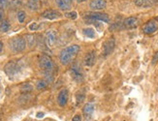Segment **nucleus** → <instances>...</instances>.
<instances>
[{
  "label": "nucleus",
  "mask_w": 158,
  "mask_h": 121,
  "mask_svg": "<svg viewBox=\"0 0 158 121\" xmlns=\"http://www.w3.org/2000/svg\"><path fill=\"white\" fill-rule=\"evenodd\" d=\"M87 18H92V19H96V21H102L105 22H110V18L107 14H102V13H91L87 16Z\"/></svg>",
  "instance_id": "11"
},
{
  "label": "nucleus",
  "mask_w": 158,
  "mask_h": 121,
  "mask_svg": "<svg viewBox=\"0 0 158 121\" xmlns=\"http://www.w3.org/2000/svg\"><path fill=\"white\" fill-rule=\"evenodd\" d=\"M39 65L40 68L42 69L45 73V75H52V71L54 68L52 59L46 54L42 55L39 59Z\"/></svg>",
  "instance_id": "2"
},
{
  "label": "nucleus",
  "mask_w": 158,
  "mask_h": 121,
  "mask_svg": "<svg viewBox=\"0 0 158 121\" xmlns=\"http://www.w3.org/2000/svg\"><path fill=\"white\" fill-rule=\"evenodd\" d=\"M157 61H158V51H156V52L154 53V55H153V57H152V64H153V65L156 64Z\"/></svg>",
  "instance_id": "28"
},
{
  "label": "nucleus",
  "mask_w": 158,
  "mask_h": 121,
  "mask_svg": "<svg viewBox=\"0 0 158 121\" xmlns=\"http://www.w3.org/2000/svg\"><path fill=\"white\" fill-rule=\"evenodd\" d=\"M43 115H44V113H43V112H38V113H37V117H39V118L43 117Z\"/></svg>",
  "instance_id": "32"
},
{
  "label": "nucleus",
  "mask_w": 158,
  "mask_h": 121,
  "mask_svg": "<svg viewBox=\"0 0 158 121\" xmlns=\"http://www.w3.org/2000/svg\"><path fill=\"white\" fill-rule=\"evenodd\" d=\"M66 1H67L68 3H71V2L73 1V0H66Z\"/></svg>",
  "instance_id": "34"
},
{
  "label": "nucleus",
  "mask_w": 158,
  "mask_h": 121,
  "mask_svg": "<svg viewBox=\"0 0 158 121\" xmlns=\"http://www.w3.org/2000/svg\"><path fill=\"white\" fill-rule=\"evenodd\" d=\"M60 13L57 12V11H54V10H47L45 11L43 14H42V17L44 18H47V19H56L58 18H60Z\"/></svg>",
  "instance_id": "12"
},
{
  "label": "nucleus",
  "mask_w": 158,
  "mask_h": 121,
  "mask_svg": "<svg viewBox=\"0 0 158 121\" xmlns=\"http://www.w3.org/2000/svg\"><path fill=\"white\" fill-rule=\"evenodd\" d=\"M84 34L87 37V38H90V39H93L95 38V31L92 29V28H85L84 29Z\"/></svg>",
  "instance_id": "19"
},
{
  "label": "nucleus",
  "mask_w": 158,
  "mask_h": 121,
  "mask_svg": "<svg viewBox=\"0 0 158 121\" xmlns=\"http://www.w3.org/2000/svg\"><path fill=\"white\" fill-rule=\"evenodd\" d=\"M77 1H78L79 3H81V2H85V0H77Z\"/></svg>",
  "instance_id": "33"
},
{
  "label": "nucleus",
  "mask_w": 158,
  "mask_h": 121,
  "mask_svg": "<svg viewBox=\"0 0 158 121\" xmlns=\"http://www.w3.org/2000/svg\"><path fill=\"white\" fill-rule=\"evenodd\" d=\"M134 2L140 8H148L152 5V0H134Z\"/></svg>",
  "instance_id": "15"
},
{
  "label": "nucleus",
  "mask_w": 158,
  "mask_h": 121,
  "mask_svg": "<svg viewBox=\"0 0 158 121\" xmlns=\"http://www.w3.org/2000/svg\"><path fill=\"white\" fill-rule=\"evenodd\" d=\"M38 28H39V24L36 23V22H32V23L29 25V29H30L31 31H36V30H38Z\"/></svg>",
  "instance_id": "26"
},
{
  "label": "nucleus",
  "mask_w": 158,
  "mask_h": 121,
  "mask_svg": "<svg viewBox=\"0 0 158 121\" xmlns=\"http://www.w3.org/2000/svg\"><path fill=\"white\" fill-rule=\"evenodd\" d=\"M70 73H71V76H72L73 79H75L76 82L81 83L84 80V74H82L81 68L78 65H74L70 70Z\"/></svg>",
  "instance_id": "5"
},
{
  "label": "nucleus",
  "mask_w": 158,
  "mask_h": 121,
  "mask_svg": "<svg viewBox=\"0 0 158 121\" xmlns=\"http://www.w3.org/2000/svg\"><path fill=\"white\" fill-rule=\"evenodd\" d=\"M26 41H27V43H28V46H32L34 44H35V37H34L33 35H26Z\"/></svg>",
  "instance_id": "23"
},
{
  "label": "nucleus",
  "mask_w": 158,
  "mask_h": 121,
  "mask_svg": "<svg viewBox=\"0 0 158 121\" xmlns=\"http://www.w3.org/2000/svg\"><path fill=\"white\" fill-rule=\"evenodd\" d=\"M27 6L32 11H37L39 9V0H28Z\"/></svg>",
  "instance_id": "17"
},
{
  "label": "nucleus",
  "mask_w": 158,
  "mask_h": 121,
  "mask_svg": "<svg viewBox=\"0 0 158 121\" xmlns=\"http://www.w3.org/2000/svg\"><path fill=\"white\" fill-rule=\"evenodd\" d=\"M3 18H4V12L2 8H0V23L3 22Z\"/></svg>",
  "instance_id": "29"
},
{
  "label": "nucleus",
  "mask_w": 158,
  "mask_h": 121,
  "mask_svg": "<svg viewBox=\"0 0 158 121\" xmlns=\"http://www.w3.org/2000/svg\"><path fill=\"white\" fill-rule=\"evenodd\" d=\"M9 4V0H0V8H5Z\"/></svg>",
  "instance_id": "27"
},
{
  "label": "nucleus",
  "mask_w": 158,
  "mask_h": 121,
  "mask_svg": "<svg viewBox=\"0 0 158 121\" xmlns=\"http://www.w3.org/2000/svg\"><path fill=\"white\" fill-rule=\"evenodd\" d=\"M36 87H37L38 90H44L48 87V83L45 79H40L36 84Z\"/></svg>",
  "instance_id": "18"
},
{
  "label": "nucleus",
  "mask_w": 158,
  "mask_h": 121,
  "mask_svg": "<svg viewBox=\"0 0 158 121\" xmlns=\"http://www.w3.org/2000/svg\"><path fill=\"white\" fill-rule=\"evenodd\" d=\"M10 29V23L7 21H3L0 23V31L1 32H7Z\"/></svg>",
  "instance_id": "21"
},
{
  "label": "nucleus",
  "mask_w": 158,
  "mask_h": 121,
  "mask_svg": "<svg viewBox=\"0 0 158 121\" xmlns=\"http://www.w3.org/2000/svg\"><path fill=\"white\" fill-rule=\"evenodd\" d=\"M72 121H81V116L77 114V115H75L72 119Z\"/></svg>",
  "instance_id": "30"
},
{
  "label": "nucleus",
  "mask_w": 158,
  "mask_h": 121,
  "mask_svg": "<svg viewBox=\"0 0 158 121\" xmlns=\"http://www.w3.org/2000/svg\"><path fill=\"white\" fill-rule=\"evenodd\" d=\"M139 22L140 21L138 18L130 17V18H127L125 21L123 22V25H124V27L126 29H134L139 25Z\"/></svg>",
  "instance_id": "7"
},
{
  "label": "nucleus",
  "mask_w": 158,
  "mask_h": 121,
  "mask_svg": "<svg viewBox=\"0 0 158 121\" xmlns=\"http://www.w3.org/2000/svg\"><path fill=\"white\" fill-rule=\"evenodd\" d=\"M85 93L84 92V91H79V92H77V94H76V100H77V104L79 105V104H81L82 101L85 100Z\"/></svg>",
  "instance_id": "20"
},
{
  "label": "nucleus",
  "mask_w": 158,
  "mask_h": 121,
  "mask_svg": "<svg viewBox=\"0 0 158 121\" xmlns=\"http://www.w3.org/2000/svg\"><path fill=\"white\" fill-rule=\"evenodd\" d=\"M46 41L49 46H52L56 45L57 41V34L54 30H49L46 33Z\"/></svg>",
  "instance_id": "9"
},
{
  "label": "nucleus",
  "mask_w": 158,
  "mask_h": 121,
  "mask_svg": "<svg viewBox=\"0 0 158 121\" xmlns=\"http://www.w3.org/2000/svg\"><path fill=\"white\" fill-rule=\"evenodd\" d=\"M56 2L57 4V7L60 10L67 11L70 9V3H68L66 0H56Z\"/></svg>",
  "instance_id": "16"
},
{
  "label": "nucleus",
  "mask_w": 158,
  "mask_h": 121,
  "mask_svg": "<svg viewBox=\"0 0 158 121\" xmlns=\"http://www.w3.org/2000/svg\"><path fill=\"white\" fill-rule=\"evenodd\" d=\"M157 31H158V22L155 18L150 19V21H148L145 25L143 26V32L145 33V34L152 35V34L156 33Z\"/></svg>",
  "instance_id": "4"
},
{
  "label": "nucleus",
  "mask_w": 158,
  "mask_h": 121,
  "mask_svg": "<svg viewBox=\"0 0 158 121\" xmlns=\"http://www.w3.org/2000/svg\"><path fill=\"white\" fill-rule=\"evenodd\" d=\"M114 46H115L114 38H110L104 44V46H103V54H104V56H108L109 54H111L113 50H114Z\"/></svg>",
  "instance_id": "6"
},
{
  "label": "nucleus",
  "mask_w": 158,
  "mask_h": 121,
  "mask_svg": "<svg viewBox=\"0 0 158 121\" xmlns=\"http://www.w3.org/2000/svg\"><path fill=\"white\" fill-rule=\"evenodd\" d=\"M32 90V86L28 83V84H23L22 86V91L24 92V93H27V92H30Z\"/></svg>",
  "instance_id": "25"
},
{
  "label": "nucleus",
  "mask_w": 158,
  "mask_h": 121,
  "mask_svg": "<svg viewBox=\"0 0 158 121\" xmlns=\"http://www.w3.org/2000/svg\"><path fill=\"white\" fill-rule=\"evenodd\" d=\"M68 98H69V92H68V90L65 88L60 90L58 96H57V102H58L59 106H61V107L66 106V104L68 102Z\"/></svg>",
  "instance_id": "10"
},
{
  "label": "nucleus",
  "mask_w": 158,
  "mask_h": 121,
  "mask_svg": "<svg viewBox=\"0 0 158 121\" xmlns=\"http://www.w3.org/2000/svg\"><path fill=\"white\" fill-rule=\"evenodd\" d=\"M79 51H80V46L78 45H72L67 46V48L62 50V51L60 52L59 55L60 62L63 65L70 64L74 60V58L77 56Z\"/></svg>",
  "instance_id": "1"
},
{
  "label": "nucleus",
  "mask_w": 158,
  "mask_h": 121,
  "mask_svg": "<svg viewBox=\"0 0 158 121\" xmlns=\"http://www.w3.org/2000/svg\"><path fill=\"white\" fill-rule=\"evenodd\" d=\"M65 16L67 18H69L71 19H76L78 18V14H77V12H68L65 14Z\"/></svg>",
  "instance_id": "24"
},
{
  "label": "nucleus",
  "mask_w": 158,
  "mask_h": 121,
  "mask_svg": "<svg viewBox=\"0 0 158 121\" xmlns=\"http://www.w3.org/2000/svg\"><path fill=\"white\" fill-rule=\"evenodd\" d=\"M25 18H26V14L24 11H19L18 13V19L20 23H23L25 21Z\"/></svg>",
  "instance_id": "22"
},
{
  "label": "nucleus",
  "mask_w": 158,
  "mask_h": 121,
  "mask_svg": "<svg viewBox=\"0 0 158 121\" xmlns=\"http://www.w3.org/2000/svg\"><path fill=\"white\" fill-rule=\"evenodd\" d=\"M26 46V41L23 37H15L10 41V48L15 52H22Z\"/></svg>",
  "instance_id": "3"
},
{
  "label": "nucleus",
  "mask_w": 158,
  "mask_h": 121,
  "mask_svg": "<svg viewBox=\"0 0 158 121\" xmlns=\"http://www.w3.org/2000/svg\"><path fill=\"white\" fill-rule=\"evenodd\" d=\"M95 61H96V54H95V52H94V51L88 52L87 54L85 55V60H84L85 65V66H88V67L93 66L94 63H95Z\"/></svg>",
  "instance_id": "14"
},
{
  "label": "nucleus",
  "mask_w": 158,
  "mask_h": 121,
  "mask_svg": "<svg viewBox=\"0 0 158 121\" xmlns=\"http://www.w3.org/2000/svg\"><path fill=\"white\" fill-rule=\"evenodd\" d=\"M89 7H90L91 10L100 11L107 7V2L105 0H92V1L89 3Z\"/></svg>",
  "instance_id": "8"
},
{
  "label": "nucleus",
  "mask_w": 158,
  "mask_h": 121,
  "mask_svg": "<svg viewBox=\"0 0 158 121\" xmlns=\"http://www.w3.org/2000/svg\"><path fill=\"white\" fill-rule=\"evenodd\" d=\"M2 50H3V43L0 41V53L2 52Z\"/></svg>",
  "instance_id": "31"
},
{
  "label": "nucleus",
  "mask_w": 158,
  "mask_h": 121,
  "mask_svg": "<svg viewBox=\"0 0 158 121\" xmlns=\"http://www.w3.org/2000/svg\"><path fill=\"white\" fill-rule=\"evenodd\" d=\"M93 111H94V106L93 104H90V103H87L84 106L82 107V113H84V115L85 116V118H90L93 114Z\"/></svg>",
  "instance_id": "13"
}]
</instances>
